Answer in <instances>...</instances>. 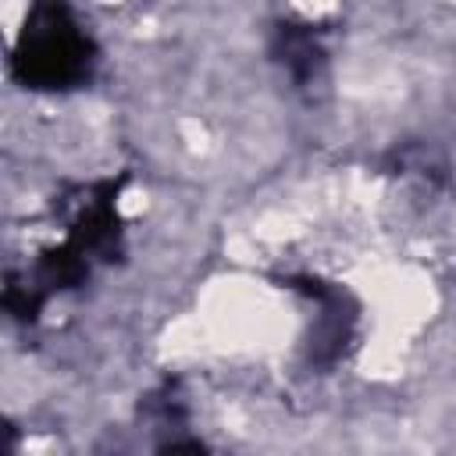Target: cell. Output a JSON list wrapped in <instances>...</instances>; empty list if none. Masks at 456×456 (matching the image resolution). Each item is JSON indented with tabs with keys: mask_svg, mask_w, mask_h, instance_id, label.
<instances>
[{
	"mask_svg": "<svg viewBox=\"0 0 456 456\" xmlns=\"http://www.w3.org/2000/svg\"><path fill=\"white\" fill-rule=\"evenodd\" d=\"M93 43L71 18L68 4L39 0L14 46V71L36 89H68L89 75Z\"/></svg>",
	"mask_w": 456,
	"mask_h": 456,
	"instance_id": "6da1fadb",
	"label": "cell"
}]
</instances>
